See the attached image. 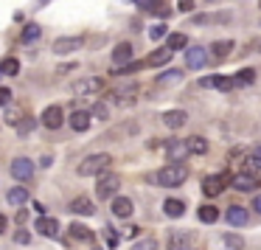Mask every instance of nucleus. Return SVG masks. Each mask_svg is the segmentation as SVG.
Segmentation results:
<instances>
[{
  "instance_id": "nucleus-1",
  "label": "nucleus",
  "mask_w": 261,
  "mask_h": 250,
  "mask_svg": "<svg viewBox=\"0 0 261 250\" xmlns=\"http://www.w3.org/2000/svg\"><path fill=\"white\" fill-rule=\"evenodd\" d=\"M110 163H113V158H110L107 152H98V155H90V158H85L79 163V174L82 177H98V174H107Z\"/></svg>"
},
{
  "instance_id": "nucleus-2",
  "label": "nucleus",
  "mask_w": 261,
  "mask_h": 250,
  "mask_svg": "<svg viewBox=\"0 0 261 250\" xmlns=\"http://www.w3.org/2000/svg\"><path fill=\"white\" fill-rule=\"evenodd\" d=\"M186 180H188V166H182V163L163 166L160 174H158V183L166 186V188H174V186H180V183H186Z\"/></svg>"
},
{
  "instance_id": "nucleus-3",
  "label": "nucleus",
  "mask_w": 261,
  "mask_h": 250,
  "mask_svg": "<svg viewBox=\"0 0 261 250\" xmlns=\"http://www.w3.org/2000/svg\"><path fill=\"white\" fill-rule=\"evenodd\" d=\"M118 188H121V177L113 174V171H107V174L98 177L96 194H98V199H110V197L115 199V191H118Z\"/></svg>"
},
{
  "instance_id": "nucleus-4",
  "label": "nucleus",
  "mask_w": 261,
  "mask_h": 250,
  "mask_svg": "<svg viewBox=\"0 0 261 250\" xmlns=\"http://www.w3.org/2000/svg\"><path fill=\"white\" fill-rule=\"evenodd\" d=\"M227 183H230L227 174H211V177L202 180V194L205 197H219V194L227 188Z\"/></svg>"
},
{
  "instance_id": "nucleus-5",
  "label": "nucleus",
  "mask_w": 261,
  "mask_h": 250,
  "mask_svg": "<svg viewBox=\"0 0 261 250\" xmlns=\"http://www.w3.org/2000/svg\"><path fill=\"white\" fill-rule=\"evenodd\" d=\"M188 155H191V152H188V143L186 141H177V138L166 141V158H169L171 163H182Z\"/></svg>"
},
{
  "instance_id": "nucleus-6",
  "label": "nucleus",
  "mask_w": 261,
  "mask_h": 250,
  "mask_svg": "<svg viewBox=\"0 0 261 250\" xmlns=\"http://www.w3.org/2000/svg\"><path fill=\"white\" fill-rule=\"evenodd\" d=\"M205 62H208V51H205L202 45H191V48L186 51V68H188V70L205 68Z\"/></svg>"
},
{
  "instance_id": "nucleus-7",
  "label": "nucleus",
  "mask_w": 261,
  "mask_h": 250,
  "mask_svg": "<svg viewBox=\"0 0 261 250\" xmlns=\"http://www.w3.org/2000/svg\"><path fill=\"white\" fill-rule=\"evenodd\" d=\"M12 177L14 180H31L34 177V163L29 158H14L12 160Z\"/></svg>"
},
{
  "instance_id": "nucleus-8",
  "label": "nucleus",
  "mask_w": 261,
  "mask_h": 250,
  "mask_svg": "<svg viewBox=\"0 0 261 250\" xmlns=\"http://www.w3.org/2000/svg\"><path fill=\"white\" fill-rule=\"evenodd\" d=\"M82 37H59L54 40V54H76L82 48Z\"/></svg>"
},
{
  "instance_id": "nucleus-9",
  "label": "nucleus",
  "mask_w": 261,
  "mask_h": 250,
  "mask_svg": "<svg viewBox=\"0 0 261 250\" xmlns=\"http://www.w3.org/2000/svg\"><path fill=\"white\" fill-rule=\"evenodd\" d=\"M225 219H227L230 228H244L250 222V214L242 208V205H230V208L225 211Z\"/></svg>"
},
{
  "instance_id": "nucleus-10",
  "label": "nucleus",
  "mask_w": 261,
  "mask_h": 250,
  "mask_svg": "<svg viewBox=\"0 0 261 250\" xmlns=\"http://www.w3.org/2000/svg\"><path fill=\"white\" fill-rule=\"evenodd\" d=\"M42 124L48 127V130H59L62 127V121H65V115H62V107H57V104H51V107H45V113H42Z\"/></svg>"
},
{
  "instance_id": "nucleus-11",
  "label": "nucleus",
  "mask_w": 261,
  "mask_h": 250,
  "mask_svg": "<svg viewBox=\"0 0 261 250\" xmlns=\"http://www.w3.org/2000/svg\"><path fill=\"white\" fill-rule=\"evenodd\" d=\"M76 96H82V98H87V96H93V93H98L101 90V79L98 76H90V79H82V82H76Z\"/></svg>"
},
{
  "instance_id": "nucleus-12",
  "label": "nucleus",
  "mask_w": 261,
  "mask_h": 250,
  "mask_svg": "<svg viewBox=\"0 0 261 250\" xmlns=\"http://www.w3.org/2000/svg\"><path fill=\"white\" fill-rule=\"evenodd\" d=\"M90 118L93 115L87 113V110H73V113H70V130L73 132H87L90 130Z\"/></svg>"
},
{
  "instance_id": "nucleus-13",
  "label": "nucleus",
  "mask_w": 261,
  "mask_h": 250,
  "mask_svg": "<svg viewBox=\"0 0 261 250\" xmlns=\"http://www.w3.org/2000/svg\"><path fill=\"white\" fill-rule=\"evenodd\" d=\"M34 231L42 233V236H57V233H59V222L54 219V216H45V214H42L40 219L34 222Z\"/></svg>"
},
{
  "instance_id": "nucleus-14",
  "label": "nucleus",
  "mask_w": 261,
  "mask_h": 250,
  "mask_svg": "<svg viewBox=\"0 0 261 250\" xmlns=\"http://www.w3.org/2000/svg\"><path fill=\"white\" fill-rule=\"evenodd\" d=\"M186 121H188L186 110H166V113H163V124L169 127V130H180Z\"/></svg>"
},
{
  "instance_id": "nucleus-15",
  "label": "nucleus",
  "mask_w": 261,
  "mask_h": 250,
  "mask_svg": "<svg viewBox=\"0 0 261 250\" xmlns=\"http://www.w3.org/2000/svg\"><path fill=\"white\" fill-rule=\"evenodd\" d=\"M70 211L79 214V216H93V214H96V205H93L90 197H76L73 203H70Z\"/></svg>"
},
{
  "instance_id": "nucleus-16",
  "label": "nucleus",
  "mask_w": 261,
  "mask_h": 250,
  "mask_svg": "<svg viewBox=\"0 0 261 250\" xmlns=\"http://www.w3.org/2000/svg\"><path fill=\"white\" fill-rule=\"evenodd\" d=\"M129 59H132V45H129V42H118L115 51H113V62L121 65V68H126V65H132Z\"/></svg>"
},
{
  "instance_id": "nucleus-17",
  "label": "nucleus",
  "mask_w": 261,
  "mask_h": 250,
  "mask_svg": "<svg viewBox=\"0 0 261 250\" xmlns=\"http://www.w3.org/2000/svg\"><path fill=\"white\" fill-rule=\"evenodd\" d=\"M113 216H118V219H129L132 216V199L129 197H115L113 199Z\"/></svg>"
},
{
  "instance_id": "nucleus-18",
  "label": "nucleus",
  "mask_w": 261,
  "mask_h": 250,
  "mask_svg": "<svg viewBox=\"0 0 261 250\" xmlns=\"http://www.w3.org/2000/svg\"><path fill=\"white\" fill-rule=\"evenodd\" d=\"M188 242H191V233L188 231H171L169 250H188Z\"/></svg>"
},
{
  "instance_id": "nucleus-19",
  "label": "nucleus",
  "mask_w": 261,
  "mask_h": 250,
  "mask_svg": "<svg viewBox=\"0 0 261 250\" xmlns=\"http://www.w3.org/2000/svg\"><path fill=\"white\" fill-rule=\"evenodd\" d=\"M230 186L236 188V191H253V188L258 186V180H253L250 174H244V171H242V174H233L230 177Z\"/></svg>"
},
{
  "instance_id": "nucleus-20",
  "label": "nucleus",
  "mask_w": 261,
  "mask_h": 250,
  "mask_svg": "<svg viewBox=\"0 0 261 250\" xmlns=\"http://www.w3.org/2000/svg\"><path fill=\"white\" fill-rule=\"evenodd\" d=\"M171 57H174V51H169V48H160V51H154L152 57H146V65H149V68H160V65H169Z\"/></svg>"
},
{
  "instance_id": "nucleus-21",
  "label": "nucleus",
  "mask_w": 261,
  "mask_h": 250,
  "mask_svg": "<svg viewBox=\"0 0 261 250\" xmlns=\"http://www.w3.org/2000/svg\"><path fill=\"white\" fill-rule=\"evenodd\" d=\"M233 40H216V42H211V54H214L216 59H225V57H230L233 54Z\"/></svg>"
},
{
  "instance_id": "nucleus-22",
  "label": "nucleus",
  "mask_w": 261,
  "mask_h": 250,
  "mask_svg": "<svg viewBox=\"0 0 261 250\" xmlns=\"http://www.w3.org/2000/svg\"><path fill=\"white\" fill-rule=\"evenodd\" d=\"M29 188H23V186H14V188H9V194H6V203L9 205H23V203H29Z\"/></svg>"
},
{
  "instance_id": "nucleus-23",
  "label": "nucleus",
  "mask_w": 261,
  "mask_h": 250,
  "mask_svg": "<svg viewBox=\"0 0 261 250\" xmlns=\"http://www.w3.org/2000/svg\"><path fill=\"white\" fill-rule=\"evenodd\" d=\"M163 211H166V216H171V219H180V216L186 214V203H182V199H166Z\"/></svg>"
},
{
  "instance_id": "nucleus-24",
  "label": "nucleus",
  "mask_w": 261,
  "mask_h": 250,
  "mask_svg": "<svg viewBox=\"0 0 261 250\" xmlns=\"http://www.w3.org/2000/svg\"><path fill=\"white\" fill-rule=\"evenodd\" d=\"M70 239H76V242H93V231L85 225H79V222H73V225L68 228Z\"/></svg>"
},
{
  "instance_id": "nucleus-25",
  "label": "nucleus",
  "mask_w": 261,
  "mask_h": 250,
  "mask_svg": "<svg viewBox=\"0 0 261 250\" xmlns=\"http://www.w3.org/2000/svg\"><path fill=\"white\" fill-rule=\"evenodd\" d=\"M186 143H188V152L191 155H208V141L202 135H191Z\"/></svg>"
},
{
  "instance_id": "nucleus-26",
  "label": "nucleus",
  "mask_w": 261,
  "mask_h": 250,
  "mask_svg": "<svg viewBox=\"0 0 261 250\" xmlns=\"http://www.w3.org/2000/svg\"><path fill=\"white\" fill-rule=\"evenodd\" d=\"M214 87H216V90H233V87H239V82H236V76L216 73V79H214Z\"/></svg>"
},
{
  "instance_id": "nucleus-27",
  "label": "nucleus",
  "mask_w": 261,
  "mask_h": 250,
  "mask_svg": "<svg viewBox=\"0 0 261 250\" xmlns=\"http://www.w3.org/2000/svg\"><path fill=\"white\" fill-rule=\"evenodd\" d=\"M244 174H250L253 180L261 183V160H255L253 155H250V158L244 160Z\"/></svg>"
},
{
  "instance_id": "nucleus-28",
  "label": "nucleus",
  "mask_w": 261,
  "mask_h": 250,
  "mask_svg": "<svg viewBox=\"0 0 261 250\" xmlns=\"http://www.w3.org/2000/svg\"><path fill=\"white\" fill-rule=\"evenodd\" d=\"M23 118H25V115H23V110H20L17 104H12V107H6V118H3V121H9V124H12L14 130L20 127V121H23Z\"/></svg>"
},
{
  "instance_id": "nucleus-29",
  "label": "nucleus",
  "mask_w": 261,
  "mask_h": 250,
  "mask_svg": "<svg viewBox=\"0 0 261 250\" xmlns=\"http://www.w3.org/2000/svg\"><path fill=\"white\" fill-rule=\"evenodd\" d=\"M40 34H42L40 26H37V23H29V26L23 29V34H20V40H23V42H37V40H40Z\"/></svg>"
},
{
  "instance_id": "nucleus-30",
  "label": "nucleus",
  "mask_w": 261,
  "mask_h": 250,
  "mask_svg": "<svg viewBox=\"0 0 261 250\" xmlns=\"http://www.w3.org/2000/svg\"><path fill=\"white\" fill-rule=\"evenodd\" d=\"M216 219H219V211H216L214 205H199V222H208V225H214Z\"/></svg>"
},
{
  "instance_id": "nucleus-31",
  "label": "nucleus",
  "mask_w": 261,
  "mask_h": 250,
  "mask_svg": "<svg viewBox=\"0 0 261 250\" xmlns=\"http://www.w3.org/2000/svg\"><path fill=\"white\" fill-rule=\"evenodd\" d=\"M188 45V37L186 34H169V40H166V48L169 51H180V48Z\"/></svg>"
},
{
  "instance_id": "nucleus-32",
  "label": "nucleus",
  "mask_w": 261,
  "mask_h": 250,
  "mask_svg": "<svg viewBox=\"0 0 261 250\" xmlns=\"http://www.w3.org/2000/svg\"><path fill=\"white\" fill-rule=\"evenodd\" d=\"M135 93H138V85H126V87H121V90H113V93H110V98H113V102H121V98L135 96Z\"/></svg>"
},
{
  "instance_id": "nucleus-33",
  "label": "nucleus",
  "mask_w": 261,
  "mask_h": 250,
  "mask_svg": "<svg viewBox=\"0 0 261 250\" xmlns=\"http://www.w3.org/2000/svg\"><path fill=\"white\" fill-rule=\"evenodd\" d=\"M0 70H3V76H17L20 73V62L17 59H3V65H0Z\"/></svg>"
},
{
  "instance_id": "nucleus-34",
  "label": "nucleus",
  "mask_w": 261,
  "mask_h": 250,
  "mask_svg": "<svg viewBox=\"0 0 261 250\" xmlns=\"http://www.w3.org/2000/svg\"><path fill=\"white\" fill-rule=\"evenodd\" d=\"M34 127H37V118L34 115H25L23 121H20V127H17V135H29V132H34Z\"/></svg>"
},
{
  "instance_id": "nucleus-35",
  "label": "nucleus",
  "mask_w": 261,
  "mask_h": 250,
  "mask_svg": "<svg viewBox=\"0 0 261 250\" xmlns=\"http://www.w3.org/2000/svg\"><path fill=\"white\" fill-rule=\"evenodd\" d=\"M233 76H236L239 85H253V82H255V70L253 68H242L239 73H233Z\"/></svg>"
},
{
  "instance_id": "nucleus-36",
  "label": "nucleus",
  "mask_w": 261,
  "mask_h": 250,
  "mask_svg": "<svg viewBox=\"0 0 261 250\" xmlns=\"http://www.w3.org/2000/svg\"><path fill=\"white\" fill-rule=\"evenodd\" d=\"M90 115H93V118H98V121H107V104L96 102V104H93V110H90Z\"/></svg>"
},
{
  "instance_id": "nucleus-37",
  "label": "nucleus",
  "mask_w": 261,
  "mask_h": 250,
  "mask_svg": "<svg viewBox=\"0 0 261 250\" xmlns=\"http://www.w3.org/2000/svg\"><path fill=\"white\" fill-rule=\"evenodd\" d=\"M225 244H227V247H233V250H242L244 247L242 236H236V233H225Z\"/></svg>"
},
{
  "instance_id": "nucleus-38",
  "label": "nucleus",
  "mask_w": 261,
  "mask_h": 250,
  "mask_svg": "<svg viewBox=\"0 0 261 250\" xmlns=\"http://www.w3.org/2000/svg\"><path fill=\"white\" fill-rule=\"evenodd\" d=\"M12 90L9 87H0V107H12Z\"/></svg>"
},
{
  "instance_id": "nucleus-39",
  "label": "nucleus",
  "mask_w": 261,
  "mask_h": 250,
  "mask_svg": "<svg viewBox=\"0 0 261 250\" xmlns=\"http://www.w3.org/2000/svg\"><path fill=\"white\" fill-rule=\"evenodd\" d=\"M149 37H152V40H163V37H166V26L163 23L152 26V29H149Z\"/></svg>"
},
{
  "instance_id": "nucleus-40",
  "label": "nucleus",
  "mask_w": 261,
  "mask_h": 250,
  "mask_svg": "<svg viewBox=\"0 0 261 250\" xmlns=\"http://www.w3.org/2000/svg\"><path fill=\"white\" fill-rule=\"evenodd\" d=\"M180 76H182V70H166V73L160 76V82H163V85H166V82H177Z\"/></svg>"
},
{
  "instance_id": "nucleus-41",
  "label": "nucleus",
  "mask_w": 261,
  "mask_h": 250,
  "mask_svg": "<svg viewBox=\"0 0 261 250\" xmlns=\"http://www.w3.org/2000/svg\"><path fill=\"white\" fill-rule=\"evenodd\" d=\"M135 3H138V6H143V9H149V12H154L163 0H135Z\"/></svg>"
},
{
  "instance_id": "nucleus-42",
  "label": "nucleus",
  "mask_w": 261,
  "mask_h": 250,
  "mask_svg": "<svg viewBox=\"0 0 261 250\" xmlns=\"http://www.w3.org/2000/svg\"><path fill=\"white\" fill-rule=\"evenodd\" d=\"M14 242H17V244H29L31 242V233L29 231H17V233H14Z\"/></svg>"
},
{
  "instance_id": "nucleus-43",
  "label": "nucleus",
  "mask_w": 261,
  "mask_h": 250,
  "mask_svg": "<svg viewBox=\"0 0 261 250\" xmlns=\"http://www.w3.org/2000/svg\"><path fill=\"white\" fill-rule=\"evenodd\" d=\"M135 250H158V242H154V239H146V242H141Z\"/></svg>"
},
{
  "instance_id": "nucleus-44",
  "label": "nucleus",
  "mask_w": 261,
  "mask_h": 250,
  "mask_svg": "<svg viewBox=\"0 0 261 250\" xmlns=\"http://www.w3.org/2000/svg\"><path fill=\"white\" fill-rule=\"evenodd\" d=\"M154 14H158V17H169V14H171V9L166 6V3H160V6L154 9Z\"/></svg>"
},
{
  "instance_id": "nucleus-45",
  "label": "nucleus",
  "mask_w": 261,
  "mask_h": 250,
  "mask_svg": "<svg viewBox=\"0 0 261 250\" xmlns=\"http://www.w3.org/2000/svg\"><path fill=\"white\" fill-rule=\"evenodd\" d=\"M177 6H180V12H191V9H194V0H177Z\"/></svg>"
},
{
  "instance_id": "nucleus-46",
  "label": "nucleus",
  "mask_w": 261,
  "mask_h": 250,
  "mask_svg": "<svg viewBox=\"0 0 261 250\" xmlns=\"http://www.w3.org/2000/svg\"><path fill=\"white\" fill-rule=\"evenodd\" d=\"M107 233H110V236H107V244H110V247H115V244H118V236H115V231H113V228H107Z\"/></svg>"
},
{
  "instance_id": "nucleus-47",
  "label": "nucleus",
  "mask_w": 261,
  "mask_h": 250,
  "mask_svg": "<svg viewBox=\"0 0 261 250\" xmlns=\"http://www.w3.org/2000/svg\"><path fill=\"white\" fill-rule=\"evenodd\" d=\"M253 211H258V214H261V194H255V197H253Z\"/></svg>"
},
{
  "instance_id": "nucleus-48",
  "label": "nucleus",
  "mask_w": 261,
  "mask_h": 250,
  "mask_svg": "<svg viewBox=\"0 0 261 250\" xmlns=\"http://www.w3.org/2000/svg\"><path fill=\"white\" fill-rule=\"evenodd\" d=\"M214 79H216V76H205V79L199 82V85H202V87H214Z\"/></svg>"
},
{
  "instance_id": "nucleus-49",
  "label": "nucleus",
  "mask_w": 261,
  "mask_h": 250,
  "mask_svg": "<svg viewBox=\"0 0 261 250\" xmlns=\"http://www.w3.org/2000/svg\"><path fill=\"white\" fill-rule=\"evenodd\" d=\"M6 225H9V219L3 214H0V233H6Z\"/></svg>"
},
{
  "instance_id": "nucleus-50",
  "label": "nucleus",
  "mask_w": 261,
  "mask_h": 250,
  "mask_svg": "<svg viewBox=\"0 0 261 250\" xmlns=\"http://www.w3.org/2000/svg\"><path fill=\"white\" fill-rule=\"evenodd\" d=\"M138 233H141V231H138V228H126V236H129V239H135Z\"/></svg>"
},
{
  "instance_id": "nucleus-51",
  "label": "nucleus",
  "mask_w": 261,
  "mask_h": 250,
  "mask_svg": "<svg viewBox=\"0 0 261 250\" xmlns=\"http://www.w3.org/2000/svg\"><path fill=\"white\" fill-rule=\"evenodd\" d=\"M253 158H255V160H261V146H258V149H255V152H253Z\"/></svg>"
},
{
  "instance_id": "nucleus-52",
  "label": "nucleus",
  "mask_w": 261,
  "mask_h": 250,
  "mask_svg": "<svg viewBox=\"0 0 261 250\" xmlns=\"http://www.w3.org/2000/svg\"><path fill=\"white\" fill-rule=\"evenodd\" d=\"M258 9H261V0H258Z\"/></svg>"
},
{
  "instance_id": "nucleus-53",
  "label": "nucleus",
  "mask_w": 261,
  "mask_h": 250,
  "mask_svg": "<svg viewBox=\"0 0 261 250\" xmlns=\"http://www.w3.org/2000/svg\"><path fill=\"white\" fill-rule=\"evenodd\" d=\"M0 76H3V70H0Z\"/></svg>"
}]
</instances>
